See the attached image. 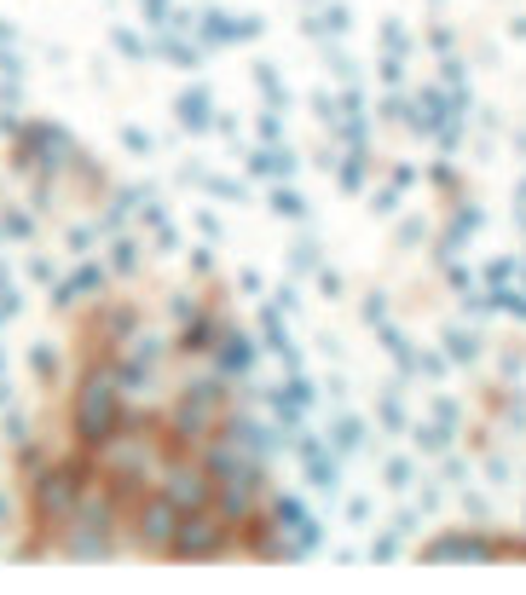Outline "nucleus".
Listing matches in <instances>:
<instances>
[{
  "instance_id": "obj_1",
  "label": "nucleus",
  "mask_w": 526,
  "mask_h": 595,
  "mask_svg": "<svg viewBox=\"0 0 526 595\" xmlns=\"http://www.w3.org/2000/svg\"><path fill=\"white\" fill-rule=\"evenodd\" d=\"M232 544H237V526L220 515L214 503H197V509H179V526H174L168 556H179V561H209V556H226Z\"/></svg>"
},
{
  "instance_id": "obj_2",
  "label": "nucleus",
  "mask_w": 526,
  "mask_h": 595,
  "mask_svg": "<svg viewBox=\"0 0 526 595\" xmlns=\"http://www.w3.org/2000/svg\"><path fill=\"white\" fill-rule=\"evenodd\" d=\"M220 417H226V399H220V387L214 382H197L186 399H179L174 410V422H168V445H197V440H209Z\"/></svg>"
},
{
  "instance_id": "obj_3",
  "label": "nucleus",
  "mask_w": 526,
  "mask_h": 595,
  "mask_svg": "<svg viewBox=\"0 0 526 595\" xmlns=\"http://www.w3.org/2000/svg\"><path fill=\"white\" fill-rule=\"evenodd\" d=\"M116 428H121V399H116V387L87 382V394H81V440H87V445H105V440H116Z\"/></svg>"
},
{
  "instance_id": "obj_4",
  "label": "nucleus",
  "mask_w": 526,
  "mask_h": 595,
  "mask_svg": "<svg viewBox=\"0 0 526 595\" xmlns=\"http://www.w3.org/2000/svg\"><path fill=\"white\" fill-rule=\"evenodd\" d=\"M174 526H179V503L162 491V498L145 503V521H139V544L151 549V556H162V549L174 544Z\"/></svg>"
},
{
  "instance_id": "obj_5",
  "label": "nucleus",
  "mask_w": 526,
  "mask_h": 595,
  "mask_svg": "<svg viewBox=\"0 0 526 595\" xmlns=\"http://www.w3.org/2000/svg\"><path fill=\"white\" fill-rule=\"evenodd\" d=\"M422 556H429V561H486V556H498V538H480V532H452V538L422 544Z\"/></svg>"
},
{
  "instance_id": "obj_6",
  "label": "nucleus",
  "mask_w": 526,
  "mask_h": 595,
  "mask_svg": "<svg viewBox=\"0 0 526 595\" xmlns=\"http://www.w3.org/2000/svg\"><path fill=\"white\" fill-rule=\"evenodd\" d=\"M168 498L179 509H197V503H209V475L202 468H179V475L168 480Z\"/></svg>"
},
{
  "instance_id": "obj_7",
  "label": "nucleus",
  "mask_w": 526,
  "mask_h": 595,
  "mask_svg": "<svg viewBox=\"0 0 526 595\" xmlns=\"http://www.w3.org/2000/svg\"><path fill=\"white\" fill-rule=\"evenodd\" d=\"M220 364H226V371H237V364H249V341H243V336H232V341H226V353H220Z\"/></svg>"
},
{
  "instance_id": "obj_8",
  "label": "nucleus",
  "mask_w": 526,
  "mask_h": 595,
  "mask_svg": "<svg viewBox=\"0 0 526 595\" xmlns=\"http://www.w3.org/2000/svg\"><path fill=\"white\" fill-rule=\"evenodd\" d=\"M336 445H348V451H353V445H359V428H353V422H341V428H336Z\"/></svg>"
}]
</instances>
